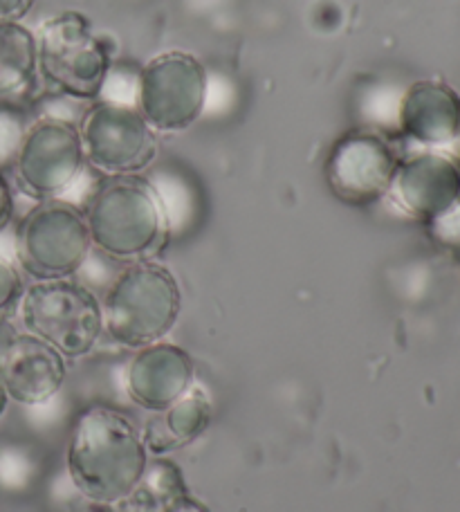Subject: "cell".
I'll return each instance as SVG.
<instances>
[{"instance_id": "obj_18", "label": "cell", "mask_w": 460, "mask_h": 512, "mask_svg": "<svg viewBox=\"0 0 460 512\" xmlns=\"http://www.w3.org/2000/svg\"><path fill=\"white\" fill-rule=\"evenodd\" d=\"M427 227L438 245H443L447 250L460 252V200L449 209V212L436 218V221L429 223Z\"/></svg>"}, {"instance_id": "obj_10", "label": "cell", "mask_w": 460, "mask_h": 512, "mask_svg": "<svg viewBox=\"0 0 460 512\" xmlns=\"http://www.w3.org/2000/svg\"><path fill=\"white\" fill-rule=\"evenodd\" d=\"M398 164L400 155L389 137L357 128L339 137L330 149L324 167L326 185L344 205H375L389 196Z\"/></svg>"}, {"instance_id": "obj_21", "label": "cell", "mask_w": 460, "mask_h": 512, "mask_svg": "<svg viewBox=\"0 0 460 512\" xmlns=\"http://www.w3.org/2000/svg\"><path fill=\"white\" fill-rule=\"evenodd\" d=\"M18 333L21 331H18V326L12 322V319L7 315H0V369H3L7 355L12 351Z\"/></svg>"}, {"instance_id": "obj_6", "label": "cell", "mask_w": 460, "mask_h": 512, "mask_svg": "<svg viewBox=\"0 0 460 512\" xmlns=\"http://www.w3.org/2000/svg\"><path fill=\"white\" fill-rule=\"evenodd\" d=\"M92 250L84 209L63 198L36 203L16 227V265L32 281L75 279Z\"/></svg>"}, {"instance_id": "obj_12", "label": "cell", "mask_w": 460, "mask_h": 512, "mask_svg": "<svg viewBox=\"0 0 460 512\" xmlns=\"http://www.w3.org/2000/svg\"><path fill=\"white\" fill-rule=\"evenodd\" d=\"M196 384V364L189 351L173 342H155L133 351L126 364L128 400L144 411L160 414Z\"/></svg>"}, {"instance_id": "obj_9", "label": "cell", "mask_w": 460, "mask_h": 512, "mask_svg": "<svg viewBox=\"0 0 460 512\" xmlns=\"http://www.w3.org/2000/svg\"><path fill=\"white\" fill-rule=\"evenodd\" d=\"M86 167L79 126L66 117H39L14 149L16 185L36 203L61 200Z\"/></svg>"}, {"instance_id": "obj_5", "label": "cell", "mask_w": 460, "mask_h": 512, "mask_svg": "<svg viewBox=\"0 0 460 512\" xmlns=\"http://www.w3.org/2000/svg\"><path fill=\"white\" fill-rule=\"evenodd\" d=\"M39 77L63 97L97 102L110 75V52L84 14L61 12L36 30Z\"/></svg>"}, {"instance_id": "obj_13", "label": "cell", "mask_w": 460, "mask_h": 512, "mask_svg": "<svg viewBox=\"0 0 460 512\" xmlns=\"http://www.w3.org/2000/svg\"><path fill=\"white\" fill-rule=\"evenodd\" d=\"M395 124L418 149L449 151L460 142V95L445 81H413L400 93Z\"/></svg>"}, {"instance_id": "obj_11", "label": "cell", "mask_w": 460, "mask_h": 512, "mask_svg": "<svg viewBox=\"0 0 460 512\" xmlns=\"http://www.w3.org/2000/svg\"><path fill=\"white\" fill-rule=\"evenodd\" d=\"M389 203L418 223H434L460 200V162L449 151L418 149L400 158Z\"/></svg>"}, {"instance_id": "obj_16", "label": "cell", "mask_w": 460, "mask_h": 512, "mask_svg": "<svg viewBox=\"0 0 460 512\" xmlns=\"http://www.w3.org/2000/svg\"><path fill=\"white\" fill-rule=\"evenodd\" d=\"M36 79V32L23 23H0V99L25 95Z\"/></svg>"}, {"instance_id": "obj_3", "label": "cell", "mask_w": 460, "mask_h": 512, "mask_svg": "<svg viewBox=\"0 0 460 512\" xmlns=\"http://www.w3.org/2000/svg\"><path fill=\"white\" fill-rule=\"evenodd\" d=\"M104 337L126 351L167 340L182 313V290L167 265L135 261L117 274L101 301Z\"/></svg>"}, {"instance_id": "obj_17", "label": "cell", "mask_w": 460, "mask_h": 512, "mask_svg": "<svg viewBox=\"0 0 460 512\" xmlns=\"http://www.w3.org/2000/svg\"><path fill=\"white\" fill-rule=\"evenodd\" d=\"M25 292L23 272L14 261L0 256V315H9V310L18 308Z\"/></svg>"}, {"instance_id": "obj_23", "label": "cell", "mask_w": 460, "mask_h": 512, "mask_svg": "<svg viewBox=\"0 0 460 512\" xmlns=\"http://www.w3.org/2000/svg\"><path fill=\"white\" fill-rule=\"evenodd\" d=\"M7 405H9L7 391H5V387H3V382H0V418H3V414L7 411Z\"/></svg>"}, {"instance_id": "obj_4", "label": "cell", "mask_w": 460, "mask_h": 512, "mask_svg": "<svg viewBox=\"0 0 460 512\" xmlns=\"http://www.w3.org/2000/svg\"><path fill=\"white\" fill-rule=\"evenodd\" d=\"M23 333L59 351L68 362L84 360L104 340L101 299L75 279L32 281L18 301Z\"/></svg>"}, {"instance_id": "obj_8", "label": "cell", "mask_w": 460, "mask_h": 512, "mask_svg": "<svg viewBox=\"0 0 460 512\" xmlns=\"http://www.w3.org/2000/svg\"><path fill=\"white\" fill-rule=\"evenodd\" d=\"M86 164L104 178L142 176L160 153L158 133L135 104L97 99L77 122Z\"/></svg>"}, {"instance_id": "obj_1", "label": "cell", "mask_w": 460, "mask_h": 512, "mask_svg": "<svg viewBox=\"0 0 460 512\" xmlns=\"http://www.w3.org/2000/svg\"><path fill=\"white\" fill-rule=\"evenodd\" d=\"M149 463L140 427L122 409L90 405L75 418L66 465L72 486L92 504L115 506L133 497Z\"/></svg>"}, {"instance_id": "obj_14", "label": "cell", "mask_w": 460, "mask_h": 512, "mask_svg": "<svg viewBox=\"0 0 460 512\" xmlns=\"http://www.w3.org/2000/svg\"><path fill=\"white\" fill-rule=\"evenodd\" d=\"M68 378V360L50 344L27 333H18L0 369V382L9 402L36 407L50 402Z\"/></svg>"}, {"instance_id": "obj_15", "label": "cell", "mask_w": 460, "mask_h": 512, "mask_svg": "<svg viewBox=\"0 0 460 512\" xmlns=\"http://www.w3.org/2000/svg\"><path fill=\"white\" fill-rule=\"evenodd\" d=\"M214 420L209 393L202 387H193L169 409L153 414L149 425L142 429V438L149 454L167 456L182 450L207 432Z\"/></svg>"}, {"instance_id": "obj_2", "label": "cell", "mask_w": 460, "mask_h": 512, "mask_svg": "<svg viewBox=\"0 0 460 512\" xmlns=\"http://www.w3.org/2000/svg\"><path fill=\"white\" fill-rule=\"evenodd\" d=\"M92 248L108 259L151 261L169 239V212L155 185L140 176L104 178L84 207Z\"/></svg>"}, {"instance_id": "obj_7", "label": "cell", "mask_w": 460, "mask_h": 512, "mask_svg": "<svg viewBox=\"0 0 460 512\" xmlns=\"http://www.w3.org/2000/svg\"><path fill=\"white\" fill-rule=\"evenodd\" d=\"M209 104V72L184 50L153 57L137 75L135 106L155 133L178 135L196 124Z\"/></svg>"}, {"instance_id": "obj_19", "label": "cell", "mask_w": 460, "mask_h": 512, "mask_svg": "<svg viewBox=\"0 0 460 512\" xmlns=\"http://www.w3.org/2000/svg\"><path fill=\"white\" fill-rule=\"evenodd\" d=\"M36 0H0V23H23Z\"/></svg>"}, {"instance_id": "obj_20", "label": "cell", "mask_w": 460, "mask_h": 512, "mask_svg": "<svg viewBox=\"0 0 460 512\" xmlns=\"http://www.w3.org/2000/svg\"><path fill=\"white\" fill-rule=\"evenodd\" d=\"M14 218V191L9 180L0 173V232L7 230V225Z\"/></svg>"}, {"instance_id": "obj_22", "label": "cell", "mask_w": 460, "mask_h": 512, "mask_svg": "<svg viewBox=\"0 0 460 512\" xmlns=\"http://www.w3.org/2000/svg\"><path fill=\"white\" fill-rule=\"evenodd\" d=\"M173 512H209L207 508H202L196 501H184L182 506H178Z\"/></svg>"}]
</instances>
